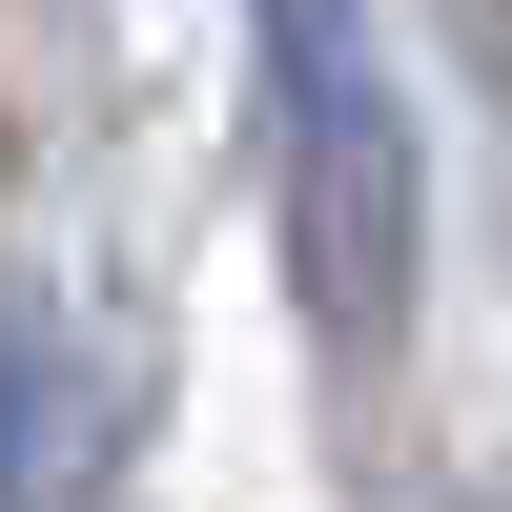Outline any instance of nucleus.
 <instances>
[{
	"instance_id": "1",
	"label": "nucleus",
	"mask_w": 512,
	"mask_h": 512,
	"mask_svg": "<svg viewBox=\"0 0 512 512\" xmlns=\"http://www.w3.org/2000/svg\"><path fill=\"white\" fill-rule=\"evenodd\" d=\"M246 41H267V164H287L308 308H328V349H390V308H410V103H390V41H369V0H246Z\"/></svg>"
}]
</instances>
